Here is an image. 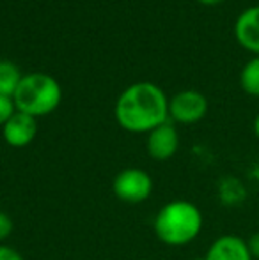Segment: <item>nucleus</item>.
I'll return each mask as SVG.
<instances>
[{"label":"nucleus","instance_id":"obj_1","mask_svg":"<svg viewBox=\"0 0 259 260\" xmlns=\"http://www.w3.org/2000/svg\"><path fill=\"white\" fill-rule=\"evenodd\" d=\"M114 112L123 129L130 133H149L169 120V100L155 83L137 82L123 90Z\"/></svg>","mask_w":259,"mask_h":260},{"label":"nucleus","instance_id":"obj_2","mask_svg":"<svg viewBox=\"0 0 259 260\" xmlns=\"http://www.w3.org/2000/svg\"><path fill=\"white\" fill-rule=\"evenodd\" d=\"M153 230L167 246H185L203 230V212L188 200H172L156 212Z\"/></svg>","mask_w":259,"mask_h":260},{"label":"nucleus","instance_id":"obj_3","mask_svg":"<svg viewBox=\"0 0 259 260\" xmlns=\"http://www.w3.org/2000/svg\"><path fill=\"white\" fill-rule=\"evenodd\" d=\"M61 100H63V89L59 82L46 73L25 75L13 96L18 112H23L36 119L55 112Z\"/></svg>","mask_w":259,"mask_h":260},{"label":"nucleus","instance_id":"obj_4","mask_svg":"<svg viewBox=\"0 0 259 260\" xmlns=\"http://www.w3.org/2000/svg\"><path fill=\"white\" fill-rule=\"evenodd\" d=\"M112 191L125 204H142L153 193V179L142 168H125L116 175Z\"/></svg>","mask_w":259,"mask_h":260},{"label":"nucleus","instance_id":"obj_5","mask_svg":"<svg viewBox=\"0 0 259 260\" xmlns=\"http://www.w3.org/2000/svg\"><path fill=\"white\" fill-rule=\"evenodd\" d=\"M208 101L197 90H181L169 101V117L180 124H195L206 115Z\"/></svg>","mask_w":259,"mask_h":260},{"label":"nucleus","instance_id":"obj_6","mask_svg":"<svg viewBox=\"0 0 259 260\" xmlns=\"http://www.w3.org/2000/svg\"><path fill=\"white\" fill-rule=\"evenodd\" d=\"M38 135V119L23 112H14L13 117L2 126V137L7 145L14 149L27 147Z\"/></svg>","mask_w":259,"mask_h":260},{"label":"nucleus","instance_id":"obj_7","mask_svg":"<svg viewBox=\"0 0 259 260\" xmlns=\"http://www.w3.org/2000/svg\"><path fill=\"white\" fill-rule=\"evenodd\" d=\"M148 154L156 161H167L178 152L180 147V135L172 122H163L158 127L148 133Z\"/></svg>","mask_w":259,"mask_h":260},{"label":"nucleus","instance_id":"obj_8","mask_svg":"<svg viewBox=\"0 0 259 260\" xmlns=\"http://www.w3.org/2000/svg\"><path fill=\"white\" fill-rule=\"evenodd\" d=\"M206 260H254L252 255L247 246V241L242 239L238 236H220L218 239H215L211 243V246L208 248Z\"/></svg>","mask_w":259,"mask_h":260},{"label":"nucleus","instance_id":"obj_9","mask_svg":"<svg viewBox=\"0 0 259 260\" xmlns=\"http://www.w3.org/2000/svg\"><path fill=\"white\" fill-rule=\"evenodd\" d=\"M235 36L243 48L259 55V6L249 7L240 14L235 23Z\"/></svg>","mask_w":259,"mask_h":260},{"label":"nucleus","instance_id":"obj_10","mask_svg":"<svg viewBox=\"0 0 259 260\" xmlns=\"http://www.w3.org/2000/svg\"><path fill=\"white\" fill-rule=\"evenodd\" d=\"M23 75L16 64L9 60H0V96L13 98L20 85Z\"/></svg>","mask_w":259,"mask_h":260},{"label":"nucleus","instance_id":"obj_11","mask_svg":"<svg viewBox=\"0 0 259 260\" xmlns=\"http://www.w3.org/2000/svg\"><path fill=\"white\" fill-rule=\"evenodd\" d=\"M240 83L247 94L259 96V55L243 66L242 73H240Z\"/></svg>","mask_w":259,"mask_h":260},{"label":"nucleus","instance_id":"obj_12","mask_svg":"<svg viewBox=\"0 0 259 260\" xmlns=\"http://www.w3.org/2000/svg\"><path fill=\"white\" fill-rule=\"evenodd\" d=\"M14 112H16V106H14L13 98L0 96V126H4L13 117Z\"/></svg>","mask_w":259,"mask_h":260},{"label":"nucleus","instance_id":"obj_13","mask_svg":"<svg viewBox=\"0 0 259 260\" xmlns=\"http://www.w3.org/2000/svg\"><path fill=\"white\" fill-rule=\"evenodd\" d=\"M13 229H14V223L11 219V216L7 212L0 211V243L6 241L13 234Z\"/></svg>","mask_w":259,"mask_h":260},{"label":"nucleus","instance_id":"obj_14","mask_svg":"<svg viewBox=\"0 0 259 260\" xmlns=\"http://www.w3.org/2000/svg\"><path fill=\"white\" fill-rule=\"evenodd\" d=\"M0 260H25L23 255L7 244H0Z\"/></svg>","mask_w":259,"mask_h":260},{"label":"nucleus","instance_id":"obj_15","mask_svg":"<svg viewBox=\"0 0 259 260\" xmlns=\"http://www.w3.org/2000/svg\"><path fill=\"white\" fill-rule=\"evenodd\" d=\"M247 246H249V251H250V255H252V258L259 260V232L250 236V239L247 241Z\"/></svg>","mask_w":259,"mask_h":260},{"label":"nucleus","instance_id":"obj_16","mask_svg":"<svg viewBox=\"0 0 259 260\" xmlns=\"http://www.w3.org/2000/svg\"><path fill=\"white\" fill-rule=\"evenodd\" d=\"M200 4H206V6H215V4H220L224 0H199Z\"/></svg>","mask_w":259,"mask_h":260},{"label":"nucleus","instance_id":"obj_17","mask_svg":"<svg viewBox=\"0 0 259 260\" xmlns=\"http://www.w3.org/2000/svg\"><path fill=\"white\" fill-rule=\"evenodd\" d=\"M254 133H256V137L259 138V113H257L256 120H254Z\"/></svg>","mask_w":259,"mask_h":260},{"label":"nucleus","instance_id":"obj_18","mask_svg":"<svg viewBox=\"0 0 259 260\" xmlns=\"http://www.w3.org/2000/svg\"><path fill=\"white\" fill-rule=\"evenodd\" d=\"M194 260H206V258H204V257H197V258H194Z\"/></svg>","mask_w":259,"mask_h":260}]
</instances>
